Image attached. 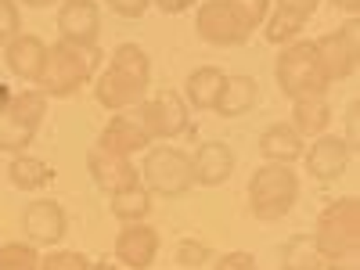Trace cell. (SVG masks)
<instances>
[{
    "instance_id": "6da1fadb",
    "label": "cell",
    "mask_w": 360,
    "mask_h": 270,
    "mask_svg": "<svg viewBox=\"0 0 360 270\" xmlns=\"http://www.w3.org/2000/svg\"><path fill=\"white\" fill-rule=\"evenodd\" d=\"M86 72V65H79V54H72L69 47H54L51 51V58L44 62V83L51 86V90H69L72 83H79V76Z\"/></svg>"
},
{
    "instance_id": "7a4b0ae2",
    "label": "cell",
    "mask_w": 360,
    "mask_h": 270,
    "mask_svg": "<svg viewBox=\"0 0 360 270\" xmlns=\"http://www.w3.org/2000/svg\"><path fill=\"white\" fill-rule=\"evenodd\" d=\"M25 227L37 242H58V238L65 234V217L58 205L37 202V205H29V213H25Z\"/></svg>"
},
{
    "instance_id": "3957f363",
    "label": "cell",
    "mask_w": 360,
    "mask_h": 270,
    "mask_svg": "<svg viewBox=\"0 0 360 270\" xmlns=\"http://www.w3.org/2000/svg\"><path fill=\"white\" fill-rule=\"evenodd\" d=\"M8 62H11V69L22 72V76H40V72H44V62H47V51H44V44L33 40V37H18V40L11 44V51H8Z\"/></svg>"
},
{
    "instance_id": "277c9868",
    "label": "cell",
    "mask_w": 360,
    "mask_h": 270,
    "mask_svg": "<svg viewBox=\"0 0 360 270\" xmlns=\"http://www.w3.org/2000/svg\"><path fill=\"white\" fill-rule=\"evenodd\" d=\"M62 29L72 40H90L98 29V11L90 8L86 0H72V4L62 8Z\"/></svg>"
},
{
    "instance_id": "5b68a950",
    "label": "cell",
    "mask_w": 360,
    "mask_h": 270,
    "mask_svg": "<svg viewBox=\"0 0 360 270\" xmlns=\"http://www.w3.org/2000/svg\"><path fill=\"white\" fill-rule=\"evenodd\" d=\"M252 83L245 79V76H238V79H231V86H224V94L217 98V105H220V112H227V115H238V112H245V105L252 101Z\"/></svg>"
},
{
    "instance_id": "8992f818",
    "label": "cell",
    "mask_w": 360,
    "mask_h": 270,
    "mask_svg": "<svg viewBox=\"0 0 360 270\" xmlns=\"http://www.w3.org/2000/svg\"><path fill=\"white\" fill-rule=\"evenodd\" d=\"M29 130H33V123H22V115L4 108L0 112V144L4 148H22L29 141Z\"/></svg>"
},
{
    "instance_id": "52a82bcc",
    "label": "cell",
    "mask_w": 360,
    "mask_h": 270,
    "mask_svg": "<svg viewBox=\"0 0 360 270\" xmlns=\"http://www.w3.org/2000/svg\"><path fill=\"white\" fill-rule=\"evenodd\" d=\"M11 176H15V184H22V188H40L44 180L51 176V169L44 162H37V159H18L11 166Z\"/></svg>"
},
{
    "instance_id": "ba28073f",
    "label": "cell",
    "mask_w": 360,
    "mask_h": 270,
    "mask_svg": "<svg viewBox=\"0 0 360 270\" xmlns=\"http://www.w3.org/2000/svg\"><path fill=\"white\" fill-rule=\"evenodd\" d=\"M119 252H123V259H127V263L144 266L148 259H152V234L141 231V245H137V234L130 231V234L123 238V242H119Z\"/></svg>"
},
{
    "instance_id": "9c48e42d",
    "label": "cell",
    "mask_w": 360,
    "mask_h": 270,
    "mask_svg": "<svg viewBox=\"0 0 360 270\" xmlns=\"http://www.w3.org/2000/svg\"><path fill=\"white\" fill-rule=\"evenodd\" d=\"M224 79H220V72H213V69H202L198 76H191V98L198 101V105H217V98H213V86H220Z\"/></svg>"
},
{
    "instance_id": "30bf717a",
    "label": "cell",
    "mask_w": 360,
    "mask_h": 270,
    "mask_svg": "<svg viewBox=\"0 0 360 270\" xmlns=\"http://www.w3.org/2000/svg\"><path fill=\"white\" fill-rule=\"evenodd\" d=\"M0 270H33V252L25 245H8L0 252Z\"/></svg>"
},
{
    "instance_id": "8fae6325",
    "label": "cell",
    "mask_w": 360,
    "mask_h": 270,
    "mask_svg": "<svg viewBox=\"0 0 360 270\" xmlns=\"http://www.w3.org/2000/svg\"><path fill=\"white\" fill-rule=\"evenodd\" d=\"M44 270H86V263L76 256V252H58V256H51L47 259V266Z\"/></svg>"
},
{
    "instance_id": "7c38bea8",
    "label": "cell",
    "mask_w": 360,
    "mask_h": 270,
    "mask_svg": "<svg viewBox=\"0 0 360 270\" xmlns=\"http://www.w3.org/2000/svg\"><path fill=\"white\" fill-rule=\"evenodd\" d=\"M29 4H47V0H29Z\"/></svg>"
},
{
    "instance_id": "4fadbf2b",
    "label": "cell",
    "mask_w": 360,
    "mask_h": 270,
    "mask_svg": "<svg viewBox=\"0 0 360 270\" xmlns=\"http://www.w3.org/2000/svg\"><path fill=\"white\" fill-rule=\"evenodd\" d=\"M101 270H108V266H101Z\"/></svg>"
}]
</instances>
